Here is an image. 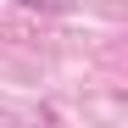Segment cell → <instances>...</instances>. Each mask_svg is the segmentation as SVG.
<instances>
[{
    "instance_id": "6da1fadb",
    "label": "cell",
    "mask_w": 128,
    "mask_h": 128,
    "mask_svg": "<svg viewBox=\"0 0 128 128\" xmlns=\"http://www.w3.org/2000/svg\"><path fill=\"white\" fill-rule=\"evenodd\" d=\"M17 6H39V11H67L72 0H17Z\"/></svg>"
}]
</instances>
